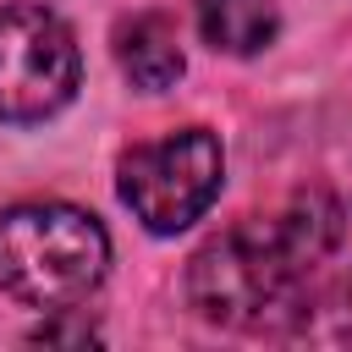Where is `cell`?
<instances>
[{"label": "cell", "instance_id": "cell-1", "mask_svg": "<svg viewBox=\"0 0 352 352\" xmlns=\"http://www.w3.org/2000/svg\"><path fill=\"white\" fill-rule=\"evenodd\" d=\"M336 236H341V209L324 192H302L292 209L270 220H242L226 236L204 242L187 264V297L209 324L258 330L292 314L297 286L336 248Z\"/></svg>", "mask_w": 352, "mask_h": 352}, {"label": "cell", "instance_id": "cell-2", "mask_svg": "<svg viewBox=\"0 0 352 352\" xmlns=\"http://www.w3.org/2000/svg\"><path fill=\"white\" fill-rule=\"evenodd\" d=\"M110 270V236L104 226L55 198L11 204L0 209V292L44 308V314H72L99 292Z\"/></svg>", "mask_w": 352, "mask_h": 352}, {"label": "cell", "instance_id": "cell-3", "mask_svg": "<svg viewBox=\"0 0 352 352\" xmlns=\"http://www.w3.org/2000/svg\"><path fill=\"white\" fill-rule=\"evenodd\" d=\"M226 176V154L220 138L204 126H182L148 143H132L116 165V187L121 204L154 231V236H176L187 231L220 192Z\"/></svg>", "mask_w": 352, "mask_h": 352}, {"label": "cell", "instance_id": "cell-4", "mask_svg": "<svg viewBox=\"0 0 352 352\" xmlns=\"http://www.w3.org/2000/svg\"><path fill=\"white\" fill-rule=\"evenodd\" d=\"M82 77L72 28L33 0L0 6V121L33 126L72 104Z\"/></svg>", "mask_w": 352, "mask_h": 352}, {"label": "cell", "instance_id": "cell-5", "mask_svg": "<svg viewBox=\"0 0 352 352\" xmlns=\"http://www.w3.org/2000/svg\"><path fill=\"white\" fill-rule=\"evenodd\" d=\"M116 60H121L126 82L143 88V94H160V88H170V82L187 72L176 22L160 16V11H138L132 22L116 28Z\"/></svg>", "mask_w": 352, "mask_h": 352}, {"label": "cell", "instance_id": "cell-6", "mask_svg": "<svg viewBox=\"0 0 352 352\" xmlns=\"http://www.w3.org/2000/svg\"><path fill=\"white\" fill-rule=\"evenodd\" d=\"M192 11H198L204 44L220 55H258L280 33L275 0H192Z\"/></svg>", "mask_w": 352, "mask_h": 352}]
</instances>
